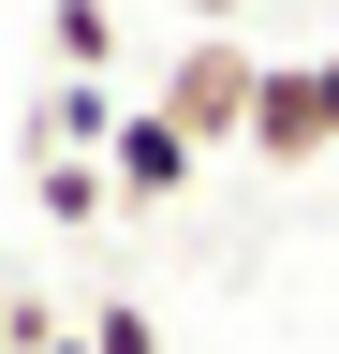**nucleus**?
Returning <instances> with one entry per match:
<instances>
[{
  "label": "nucleus",
  "mask_w": 339,
  "mask_h": 354,
  "mask_svg": "<svg viewBox=\"0 0 339 354\" xmlns=\"http://www.w3.org/2000/svg\"><path fill=\"white\" fill-rule=\"evenodd\" d=\"M59 354H162V325H148V310H133V295H104V310H89V325H74Z\"/></svg>",
  "instance_id": "nucleus-7"
},
{
  "label": "nucleus",
  "mask_w": 339,
  "mask_h": 354,
  "mask_svg": "<svg viewBox=\"0 0 339 354\" xmlns=\"http://www.w3.org/2000/svg\"><path fill=\"white\" fill-rule=\"evenodd\" d=\"M45 44H59V74H104L118 59V0H45Z\"/></svg>",
  "instance_id": "nucleus-6"
},
{
  "label": "nucleus",
  "mask_w": 339,
  "mask_h": 354,
  "mask_svg": "<svg viewBox=\"0 0 339 354\" xmlns=\"http://www.w3.org/2000/svg\"><path fill=\"white\" fill-rule=\"evenodd\" d=\"M118 118H133V104H118L104 74H59V88H45V118H30V148H74V162H104V133H118Z\"/></svg>",
  "instance_id": "nucleus-4"
},
{
  "label": "nucleus",
  "mask_w": 339,
  "mask_h": 354,
  "mask_svg": "<svg viewBox=\"0 0 339 354\" xmlns=\"http://www.w3.org/2000/svg\"><path fill=\"white\" fill-rule=\"evenodd\" d=\"M251 88H266V59H251V30H192L177 59H162L148 104L192 133V148H251Z\"/></svg>",
  "instance_id": "nucleus-1"
},
{
  "label": "nucleus",
  "mask_w": 339,
  "mask_h": 354,
  "mask_svg": "<svg viewBox=\"0 0 339 354\" xmlns=\"http://www.w3.org/2000/svg\"><path fill=\"white\" fill-rule=\"evenodd\" d=\"M192 162H206L192 133L162 118V104H133V118L104 133V177H118V221H148V207H177V192H192Z\"/></svg>",
  "instance_id": "nucleus-2"
},
{
  "label": "nucleus",
  "mask_w": 339,
  "mask_h": 354,
  "mask_svg": "<svg viewBox=\"0 0 339 354\" xmlns=\"http://www.w3.org/2000/svg\"><path fill=\"white\" fill-rule=\"evenodd\" d=\"M30 192H45V221H118V177L74 148H30Z\"/></svg>",
  "instance_id": "nucleus-5"
},
{
  "label": "nucleus",
  "mask_w": 339,
  "mask_h": 354,
  "mask_svg": "<svg viewBox=\"0 0 339 354\" xmlns=\"http://www.w3.org/2000/svg\"><path fill=\"white\" fill-rule=\"evenodd\" d=\"M251 162H339V133H325V74L310 59H266V88H251Z\"/></svg>",
  "instance_id": "nucleus-3"
},
{
  "label": "nucleus",
  "mask_w": 339,
  "mask_h": 354,
  "mask_svg": "<svg viewBox=\"0 0 339 354\" xmlns=\"http://www.w3.org/2000/svg\"><path fill=\"white\" fill-rule=\"evenodd\" d=\"M310 74H325V133H339V59H310Z\"/></svg>",
  "instance_id": "nucleus-9"
},
{
  "label": "nucleus",
  "mask_w": 339,
  "mask_h": 354,
  "mask_svg": "<svg viewBox=\"0 0 339 354\" xmlns=\"http://www.w3.org/2000/svg\"><path fill=\"white\" fill-rule=\"evenodd\" d=\"M177 15H192V30H236V15H251V0H177Z\"/></svg>",
  "instance_id": "nucleus-8"
}]
</instances>
